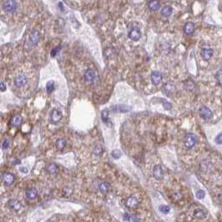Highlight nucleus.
Returning a JSON list of instances; mask_svg holds the SVG:
<instances>
[{"label": "nucleus", "instance_id": "nucleus-36", "mask_svg": "<svg viewBox=\"0 0 222 222\" xmlns=\"http://www.w3.org/2000/svg\"><path fill=\"white\" fill-rule=\"evenodd\" d=\"M173 198L175 200H176V201H179V200H181V198H182V194H180V193H175L173 194Z\"/></svg>", "mask_w": 222, "mask_h": 222}, {"label": "nucleus", "instance_id": "nucleus-35", "mask_svg": "<svg viewBox=\"0 0 222 222\" xmlns=\"http://www.w3.org/2000/svg\"><path fill=\"white\" fill-rule=\"evenodd\" d=\"M161 101L163 102L164 106L165 108V109H171L172 105H171L169 102H167V101L165 100H164V99H161Z\"/></svg>", "mask_w": 222, "mask_h": 222}, {"label": "nucleus", "instance_id": "nucleus-37", "mask_svg": "<svg viewBox=\"0 0 222 222\" xmlns=\"http://www.w3.org/2000/svg\"><path fill=\"white\" fill-rule=\"evenodd\" d=\"M124 219H125V220H128V221H129V220H130V215H129L128 213H125V215H124Z\"/></svg>", "mask_w": 222, "mask_h": 222}, {"label": "nucleus", "instance_id": "nucleus-41", "mask_svg": "<svg viewBox=\"0 0 222 222\" xmlns=\"http://www.w3.org/2000/svg\"><path fill=\"white\" fill-rule=\"evenodd\" d=\"M132 219H133L134 222H139V220H138V218H136V217H135V216H133V217H132Z\"/></svg>", "mask_w": 222, "mask_h": 222}, {"label": "nucleus", "instance_id": "nucleus-24", "mask_svg": "<svg viewBox=\"0 0 222 222\" xmlns=\"http://www.w3.org/2000/svg\"><path fill=\"white\" fill-rule=\"evenodd\" d=\"M54 90V82L53 80H50L46 84V91L48 94H51Z\"/></svg>", "mask_w": 222, "mask_h": 222}, {"label": "nucleus", "instance_id": "nucleus-17", "mask_svg": "<svg viewBox=\"0 0 222 222\" xmlns=\"http://www.w3.org/2000/svg\"><path fill=\"white\" fill-rule=\"evenodd\" d=\"M172 12H173V9L172 8L169 6V5H166V6H164L161 10H160V14L161 16L164 18H169L172 14Z\"/></svg>", "mask_w": 222, "mask_h": 222}, {"label": "nucleus", "instance_id": "nucleus-9", "mask_svg": "<svg viewBox=\"0 0 222 222\" xmlns=\"http://www.w3.org/2000/svg\"><path fill=\"white\" fill-rule=\"evenodd\" d=\"M213 54H214V50L211 48H203L201 51V55L205 61H209L211 59Z\"/></svg>", "mask_w": 222, "mask_h": 222}, {"label": "nucleus", "instance_id": "nucleus-16", "mask_svg": "<svg viewBox=\"0 0 222 222\" xmlns=\"http://www.w3.org/2000/svg\"><path fill=\"white\" fill-rule=\"evenodd\" d=\"M110 190V184L106 181H103L99 184V191H100L101 194H107Z\"/></svg>", "mask_w": 222, "mask_h": 222}, {"label": "nucleus", "instance_id": "nucleus-33", "mask_svg": "<svg viewBox=\"0 0 222 222\" xmlns=\"http://www.w3.org/2000/svg\"><path fill=\"white\" fill-rule=\"evenodd\" d=\"M215 142L216 143L217 145H222V133L219 134L218 135L215 137Z\"/></svg>", "mask_w": 222, "mask_h": 222}, {"label": "nucleus", "instance_id": "nucleus-8", "mask_svg": "<svg viewBox=\"0 0 222 222\" xmlns=\"http://www.w3.org/2000/svg\"><path fill=\"white\" fill-rule=\"evenodd\" d=\"M200 116L205 120H210L213 117V113L208 107L202 106L200 109Z\"/></svg>", "mask_w": 222, "mask_h": 222}, {"label": "nucleus", "instance_id": "nucleus-5", "mask_svg": "<svg viewBox=\"0 0 222 222\" xmlns=\"http://www.w3.org/2000/svg\"><path fill=\"white\" fill-rule=\"evenodd\" d=\"M125 206L129 209H135L139 206V200L135 195H129L125 200Z\"/></svg>", "mask_w": 222, "mask_h": 222}, {"label": "nucleus", "instance_id": "nucleus-39", "mask_svg": "<svg viewBox=\"0 0 222 222\" xmlns=\"http://www.w3.org/2000/svg\"><path fill=\"white\" fill-rule=\"evenodd\" d=\"M59 49V47H57V48H55L54 49H53L52 50V52H51V54H52V56H54L57 54V52H58V50Z\"/></svg>", "mask_w": 222, "mask_h": 222}, {"label": "nucleus", "instance_id": "nucleus-13", "mask_svg": "<svg viewBox=\"0 0 222 222\" xmlns=\"http://www.w3.org/2000/svg\"><path fill=\"white\" fill-rule=\"evenodd\" d=\"M96 72L93 69H88L84 73V80L87 82H93L96 79Z\"/></svg>", "mask_w": 222, "mask_h": 222}, {"label": "nucleus", "instance_id": "nucleus-14", "mask_svg": "<svg viewBox=\"0 0 222 222\" xmlns=\"http://www.w3.org/2000/svg\"><path fill=\"white\" fill-rule=\"evenodd\" d=\"M162 74L159 72V71H154L151 73V81L154 85H158L160 84V82L162 81Z\"/></svg>", "mask_w": 222, "mask_h": 222}, {"label": "nucleus", "instance_id": "nucleus-19", "mask_svg": "<svg viewBox=\"0 0 222 222\" xmlns=\"http://www.w3.org/2000/svg\"><path fill=\"white\" fill-rule=\"evenodd\" d=\"M206 215H207V212L205 211L204 209H197L194 211V218L199 219V220H202L206 217Z\"/></svg>", "mask_w": 222, "mask_h": 222}, {"label": "nucleus", "instance_id": "nucleus-28", "mask_svg": "<svg viewBox=\"0 0 222 222\" xmlns=\"http://www.w3.org/2000/svg\"><path fill=\"white\" fill-rule=\"evenodd\" d=\"M101 118H102V120L106 124L108 121H109V111L107 109H104L102 114H101Z\"/></svg>", "mask_w": 222, "mask_h": 222}, {"label": "nucleus", "instance_id": "nucleus-23", "mask_svg": "<svg viewBox=\"0 0 222 222\" xmlns=\"http://www.w3.org/2000/svg\"><path fill=\"white\" fill-rule=\"evenodd\" d=\"M148 6H149V9L155 11L157 10L160 7V2H158V1H149L148 3Z\"/></svg>", "mask_w": 222, "mask_h": 222}, {"label": "nucleus", "instance_id": "nucleus-12", "mask_svg": "<svg viewBox=\"0 0 222 222\" xmlns=\"http://www.w3.org/2000/svg\"><path fill=\"white\" fill-rule=\"evenodd\" d=\"M25 195H26V198L28 200H29V201L35 200L37 198V196H38V191L34 187L28 188L25 191Z\"/></svg>", "mask_w": 222, "mask_h": 222}, {"label": "nucleus", "instance_id": "nucleus-15", "mask_svg": "<svg viewBox=\"0 0 222 222\" xmlns=\"http://www.w3.org/2000/svg\"><path fill=\"white\" fill-rule=\"evenodd\" d=\"M62 119V114L61 112L58 109H54L51 112V115H50V119L54 124H56L58 122L60 121V119Z\"/></svg>", "mask_w": 222, "mask_h": 222}, {"label": "nucleus", "instance_id": "nucleus-1", "mask_svg": "<svg viewBox=\"0 0 222 222\" xmlns=\"http://www.w3.org/2000/svg\"><path fill=\"white\" fill-rule=\"evenodd\" d=\"M34 82V73L29 70H21L17 73H15L14 78V87L17 90H20L21 91L28 90V89L32 87Z\"/></svg>", "mask_w": 222, "mask_h": 222}, {"label": "nucleus", "instance_id": "nucleus-21", "mask_svg": "<svg viewBox=\"0 0 222 222\" xmlns=\"http://www.w3.org/2000/svg\"><path fill=\"white\" fill-rule=\"evenodd\" d=\"M58 170H59V168L57 166V165L54 163L49 164L46 167V171L49 174H50V175H54V174H56L58 172Z\"/></svg>", "mask_w": 222, "mask_h": 222}, {"label": "nucleus", "instance_id": "nucleus-40", "mask_svg": "<svg viewBox=\"0 0 222 222\" xmlns=\"http://www.w3.org/2000/svg\"><path fill=\"white\" fill-rule=\"evenodd\" d=\"M218 198L220 199V201H222V191H220V192L218 194Z\"/></svg>", "mask_w": 222, "mask_h": 222}, {"label": "nucleus", "instance_id": "nucleus-27", "mask_svg": "<svg viewBox=\"0 0 222 222\" xmlns=\"http://www.w3.org/2000/svg\"><path fill=\"white\" fill-rule=\"evenodd\" d=\"M159 210H160V211L161 212L162 214H164V215H167V214L170 211V206H168V205H162L159 207Z\"/></svg>", "mask_w": 222, "mask_h": 222}, {"label": "nucleus", "instance_id": "nucleus-4", "mask_svg": "<svg viewBox=\"0 0 222 222\" xmlns=\"http://www.w3.org/2000/svg\"><path fill=\"white\" fill-rule=\"evenodd\" d=\"M8 208L13 211H19L23 208V205L18 200L16 199H11L7 202Z\"/></svg>", "mask_w": 222, "mask_h": 222}, {"label": "nucleus", "instance_id": "nucleus-7", "mask_svg": "<svg viewBox=\"0 0 222 222\" xmlns=\"http://www.w3.org/2000/svg\"><path fill=\"white\" fill-rule=\"evenodd\" d=\"M18 8V4L15 1H6L3 4V8L6 13H14Z\"/></svg>", "mask_w": 222, "mask_h": 222}, {"label": "nucleus", "instance_id": "nucleus-29", "mask_svg": "<svg viewBox=\"0 0 222 222\" xmlns=\"http://www.w3.org/2000/svg\"><path fill=\"white\" fill-rule=\"evenodd\" d=\"M195 196L197 199L199 200H202V199H204L205 196V192L204 191H202V190H199V191H196V193H195Z\"/></svg>", "mask_w": 222, "mask_h": 222}, {"label": "nucleus", "instance_id": "nucleus-26", "mask_svg": "<svg viewBox=\"0 0 222 222\" xmlns=\"http://www.w3.org/2000/svg\"><path fill=\"white\" fill-rule=\"evenodd\" d=\"M104 151V149H103V147L100 145H97L94 147V154L95 155H97V156H100L102 155V153Z\"/></svg>", "mask_w": 222, "mask_h": 222}, {"label": "nucleus", "instance_id": "nucleus-31", "mask_svg": "<svg viewBox=\"0 0 222 222\" xmlns=\"http://www.w3.org/2000/svg\"><path fill=\"white\" fill-rule=\"evenodd\" d=\"M9 145H10V140L8 139H5L2 143V149L4 150H6V149H8Z\"/></svg>", "mask_w": 222, "mask_h": 222}, {"label": "nucleus", "instance_id": "nucleus-30", "mask_svg": "<svg viewBox=\"0 0 222 222\" xmlns=\"http://www.w3.org/2000/svg\"><path fill=\"white\" fill-rule=\"evenodd\" d=\"M184 87H185L186 89H188V90H192L194 87V82L191 81V80H187V81L184 83Z\"/></svg>", "mask_w": 222, "mask_h": 222}, {"label": "nucleus", "instance_id": "nucleus-25", "mask_svg": "<svg viewBox=\"0 0 222 222\" xmlns=\"http://www.w3.org/2000/svg\"><path fill=\"white\" fill-rule=\"evenodd\" d=\"M55 145L59 149H63L66 146V140L64 139H59L56 141Z\"/></svg>", "mask_w": 222, "mask_h": 222}, {"label": "nucleus", "instance_id": "nucleus-11", "mask_svg": "<svg viewBox=\"0 0 222 222\" xmlns=\"http://www.w3.org/2000/svg\"><path fill=\"white\" fill-rule=\"evenodd\" d=\"M141 37V32L138 28H133L129 33V38L134 40V41H138Z\"/></svg>", "mask_w": 222, "mask_h": 222}, {"label": "nucleus", "instance_id": "nucleus-10", "mask_svg": "<svg viewBox=\"0 0 222 222\" xmlns=\"http://www.w3.org/2000/svg\"><path fill=\"white\" fill-rule=\"evenodd\" d=\"M153 175L157 181H161L164 177V170L160 165H155L153 169Z\"/></svg>", "mask_w": 222, "mask_h": 222}, {"label": "nucleus", "instance_id": "nucleus-6", "mask_svg": "<svg viewBox=\"0 0 222 222\" xmlns=\"http://www.w3.org/2000/svg\"><path fill=\"white\" fill-rule=\"evenodd\" d=\"M14 180H15V177L10 172H4L2 175V181L5 186H11L14 184Z\"/></svg>", "mask_w": 222, "mask_h": 222}, {"label": "nucleus", "instance_id": "nucleus-20", "mask_svg": "<svg viewBox=\"0 0 222 222\" xmlns=\"http://www.w3.org/2000/svg\"><path fill=\"white\" fill-rule=\"evenodd\" d=\"M10 124L11 125H13L14 127H18V126H20V125L22 124V117L18 115H14V117L11 119Z\"/></svg>", "mask_w": 222, "mask_h": 222}, {"label": "nucleus", "instance_id": "nucleus-32", "mask_svg": "<svg viewBox=\"0 0 222 222\" xmlns=\"http://www.w3.org/2000/svg\"><path fill=\"white\" fill-rule=\"evenodd\" d=\"M215 78H216V80H217V81H218V83L222 86V70H220V71H218V72L216 73Z\"/></svg>", "mask_w": 222, "mask_h": 222}, {"label": "nucleus", "instance_id": "nucleus-18", "mask_svg": "<svg viewBox=\"0 0 222 222\" xmlns=\"http://www.w3.org/2000/svg\"><path fill=\"white\" fill-rule=\"evenodd\" d=\"M194 31V24L192 22H187L184 27V32L185 34L191 35Z\"/></svg>", "mask_w": 222, "mask_h": 222}, {"label": "nucleus", "instance_id": "nucleus-3", "mask_svg": "<svg viewBox=\"0 0 222 222\" xmlns=\"http://www.w3.org/2000/svg\"><path fill=\"white\" fill-rule=\"evenodd\" d=\"M40 40V33L38 31V30H34L32 32L31 34L29 35V38H28V43L26 46H28L27 49H30L32 47L35 46L38 42Z\"/></svg>", "mask_w": 222, "mask_h": 222}, {"label": "nucleus", "instance_id": "nucleus-2", "mask_svg": "<svg viewBox=\"0 0 222 222\" xmlns=\"http://www.w3.org/2000/svg\"><path fill=\"white\" fill-rule=\"evenodd\" d=\"M198 141V137L194 134H187L184 139V145L187 149H191L194 147Z\"/></svg>", "mask_w": 222, "mask_h": 222}, {"label": "nucleus", "instance_id": "nucleus-34", "mask_svg": "<svg viewBox=\"0 0 222 222\" xmlns=\"http://www.w3.org/2000/svg\"><path fill=\"white\" fill-rule=\"evenodd\" d=\"M120 155H121V153H120V151L119 150H114L113 152H112V156L114 157L115 159H119V157H120Z\"/></svg>", "mask_w": 222, "mask_h": 222}, {"label": "nucleus", "instance_id": "nucleus-38", "mask_svg": "<svg viewBox=\"0 0 222 222\" xmlns=\"http://www.w3.org/2000/svg\"><path fill=\"white\" fill-rule=\"evenodd\" d=\"M0 90L1 91H4L6 90V86H5V84H4V82H1V85H0Z\"/></svg>", "mask_w": 222, "mask_h": 222}, {"label": "nucleus", "instance_id": "nucleus-22", "mask_svg": "<svg viewBox=\"0 0 222 222\" xmlns=\"http://www.w3.org/2000/svg\"><path fill=\"white\" fill-rule=\"evenodd\" d=\"M175 90V85L170 83H167L166 84H165L163 87V91L165 92V94H169L170 93H172Z\"/></svg>", "mask_w": 222, "mask_h": 222}]
</instances>
